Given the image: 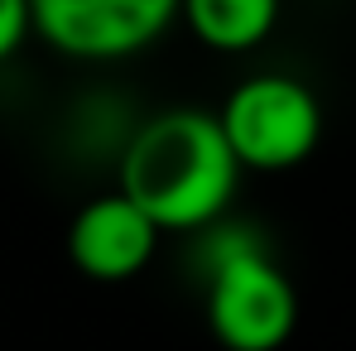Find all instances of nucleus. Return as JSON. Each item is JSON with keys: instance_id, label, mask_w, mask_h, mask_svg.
Segmentation results:
<instances>
[{"instance_id": "nucleus-6", "label": "nucleus", "mask_w": 356, "mask_h": 351, "mask_svg": "<svg viewBox=\"0 0 356 351\" xmlns=\"http://www.w3.org/2000/svg\"><path fill=\"white\" fill-rule=\"evenodd\" d=\"M284 0H178V19L212 54H250L280 24Z\"/></svg>"}, {"instance_id": "nucleus-5", "label": "nucleus", "mask_w": 356, "mask_h": 351, "mask_svg": "<svg viewBox=\"0 0 356 351\" xmlns=\"http://www.w3.org/2000/svg\"><path fill=\"white\" fill-rule=\"evenodd\" d=\"M164 227L130 197V193H97L67 222V260L77 275L97 284H125L149 270Z\"/></svg>"}, {"instance_id": "nucleus-2", "label": "nucleus", "mask_w": 356, "mask_h": 351, "mask_svg": "<svg viewBox=\"0 0 356 351\" xmlns=\"http://www.w3.org/2000/svg\"><path fill=\"white\" fill-rule=\"evenodd\" d=\"M207 270H202V308L217 347L227 351H280L294 337L298 293L280 270L270 245L250 227H232L227 217L207 227Z\"/></svg>"}, {"instance_id": "nucleus-3", "label": "nucleus", "mask_w": 356, "mask_h": 351, "mask_svg": "<svg viewBox=\"0 0 356 351\" xmlns=\"http://www.w3.org/2000/svg\"><path fill=\"white\" fill-rule=\"evenodd\" d=\"M217 120L245 174H289L323 140V101L294 72L241 77Z\"/></svg>"}, {"instance_id": "nucleus-7", "label": "nucleus", "mask_w": 356, "mask_h": 351, "mask_svg": "<svg viewBox=\"0 0 356 351\" xmlns=\"http://www.w3.org/2000/svg\"><path fill=\"white\" fill-rule=\"evenodd\" d=\"M29 34H34V10H29V0H0V63L15 58Z\"/></svg>"}, {"instance_id": "nucleus-4", "label": "nucleus", "mask_w": 356, "mask_h": 351, "mask_svg": "<svg viewBox=\"0 0 356 351\" xmlns=\"http://www.w3.org/2000/svg\"><path fill=\"white\" fill-rule=\"evenodd\" d=\"M34 34L72 63H120L154 49L178 19V0H29Z\"/></svg>"}, {"instance_id": "nucleus-1", "label": "nucleus", "mask_w": 356, "mask_h": 351, "mask_svg": "<svg viewBox=\"0 0 356 351\" xmlns=\"http://www.w3.org/2000/svg\"><path fill=\"white\" fill-rule=\"evenodd\" d=\"M241 159L222 130L217 111L169 106L140 120L120 149V193H130L159 227L169 231H207L217 227L241 188Z\"/></svg>"}]
</instances>
